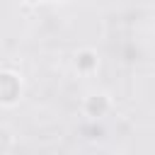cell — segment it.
<instances>
[{
  "label": "cell",
  "mask_w": 155,
  "mask_h": 155,
  "mask_svg": "<svg viewBox=\"0 0 155 155\" xmlns=\"http://www.w3.org/2000/svg\"><path fill=\"white\" fill-rule=\"evenodd\" d=\"M22 2H29V5H34V2H41V0H22Z\"/></svg>",
  "instance_id": "5"
},
{
  "label": "cell",
  "mask_w": 155,
  "mask_h": 155,
  "mask_svg": "<svg viewBox=\"0 0 155 155\" xmlns=\"http://www.w3.org/2000/svg\"><path fill=\"white\" fill-rule=\"evenodd\" d=\"M82 109H85V114H87L90 119H94V121H97V119L107 116V111L111 109V102H109V97H107V94L97 92V94H90V97L85 99Z\"/></svg>",
  "instance_id": "2"
},
{
  "label": "cell",
  "mask_w": 155,
  "mask_h": 155,
  "mask_svg": "<svg viewBox=\"0 0 155 155\" xmlns=\"http://www.w3.org/2000/svg\"><path fill=\"white\" fill-rule=\"evenodd\" d=\"M97 63H99V58H97V51H92V48H82V51H78V56H75V65H78L80 73H92V70H97Z\"/></svg>",
  "instance_id": "3"
},
{
  "label": "cell",
  "mask_w": 155,
  "mask_h": 155,
  "mask_svg": "<svg viewBox=\"0 0 155 155\" xmlns=\"http://www.w3.org/2000/svg\"><path fill=\"white\" fill-rule=\"evenodd\" d=\"M22 94V80L17 73L12 70H0V104L10 107L15 102H19Z\"/></svg>",
  "instance_id": "1"
},
{
  "label": "cell",
  "mask_w": 155,
  "mask_h": 155,
  "mask_svg": "<svg viewBox=\"0 0 155 155\" xmlns=\"http://www.w3.org/2000/svg\"><path fill=\"white\" fill-rule=\"evenodd\" d=\"M10 145H12V133L7 128H0V153L10 150Z\"/></svg>",
  "instance_id": "4"
}]
</instances>
